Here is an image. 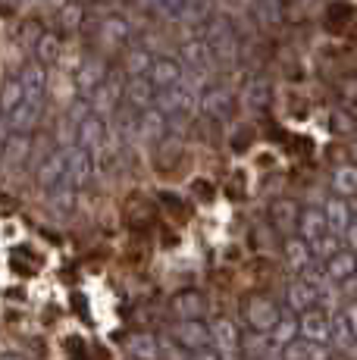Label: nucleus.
<instances>
[{"label":"nucleus","mask_w":357,"mask_h":360,"mask_svg":"<svg viewBox=\"0 0 357 360\" xmlns=\"http://www.w3.org/2000/svg\"><path fill=\"white\" fill-rule=\"evenodd\" d=\"M154 107L163 113V120L173 122V120H185V116H191V110L197 107V94L195 88L188 85V82H176V85L163 88V91H157L154 98Z\"/></svg>","instance_id":"f257e3e1"},{"label":"nucleus","mask_w":357,"mask_h":360,"mask_svg":"<svg viewBox=\"0 0 357 360\" xmlns=\"http://www.w3.org/2000/svg\"><path fill=\"white\" fill-rule=\"evenodd\" d=\"M107 138H110V129H107V120L98 113L88 110L79 122H75V148L88 150V154H98V150L107 148Z\"/></svg>","instance_id":"f03ea898"},{"label":"nucleus","mask_w":357,"mask_h":360,"mask_svg":"<svg viewBox=\"0 0 357 360\" xmlns=\"http://www.w3.org/2000/svg\"><path fill=\"white\" fill-rule=\"evenodd\" d=\"M329 320H332V316L323 307H311V310H304V314H298V338L326 345L329 342Z\"/></svg>","instance_id":"7ed1b4c3"},{"label":"nucleus","mask_w":357,"mask_h":360,"mask_svg":"<svg viewBox=\"0 0 357 360\" xmlns=\"http://www.w3.org/2000/svg\"><path fill=\"white\" fill-rule=\"evenodd\" d=\"M173 342L178 345L182 351H204L210 345V329L204 326L201 320H178L176 329H173Z\"/></svg>","instance_id":"20e7f679"},{"label":"nucleus","mask_w":357,"mask_h":360,"mask_svg":"<svg viewBox=\"0 0 357 360\" xmlns=\"http://www.w3.org/2000/svg\"><path fill=\"white\" fill-rule=\"evenodd\" d=\"M210 345H214V351L219 357H226V360H235L238 354V345H242V335H238V329H235V323L232 320H216L214 326H210Z\"/></svg>","instance_id":"39448f33"},{"label":"nucleus","mask_w":357,"mask_h":360,"mask_svg":"<svg viewBox=\"0 0 357 360\" xmlns=\"http://www.w3.org/2000/svg\"><path fill=\"white\" fill-rule=\"evenodd\" d=\"M323 219H326V229L332 235H342L351 223H357V213H354V200L345 198H329L326 207H323Z\"/></svg>","instance_id":"423d86ee"},{"label":"nucleus","mask_w":357,"mask_h":360,"mask_svg":"<svg viewBox=\"0 0 357 360\" xmlns=\"http://www.w3.org/2000/svg\"><path fill=\"white\" fill-rule=\"evenodd\" d=\"M197 103H201L204 116H210V120H229L235 113V94L229 88H207L197 98Z\"/></svg>","instance_id":"0eeeda50"},{"label":"nucleus","mask_w":357,"mask_h":360,"mask_svg":"<svg viewBox=\"0 0 357 360\" xmlns=\"http://www.w3.org/2000/svg\"><path fill=\"white\" fill-rule=\"evenodd\" d=\"M245 316H248V323H251L254 332H260V335H270L273 326H276V320H279V307L270 301V297H251Z\"/></svg>","instance_id":"6e6552de"},{"label":"nucleus","mask_w":357,"mask_h":360,"mask_svg":"<svg viewBox=\"0 0 357 360\" xmlns=\"http://www.w3.org/2000/svg\"><path fill=\"white\" fill-rule=\"evenodd\" d=\"M154 98H157V91L148 82V75H132V79L122 85V101H126L129 110H135V113L154 107Z\"/></svg>","instance_id":"1a4fd4ad"},{"label":"nucleus","mask_w":357,"mask_h":360,"mask_svg":"<svg viewBox=\"0 0 357 360\" xmlns=\"http://www.w3.org/2000/svg\"><path fill=\"white\" fill-rule=\"evenodd\" d=\"M63 176H66V148L60 150H51V154L41 160L38 166V185L44 191H53L63 185Z\"/></svg>","instance_id":"9d476101"},{"label":"nucleus","mask_w":357,"mask_h":360,"mask_svg":"<svg viewBox=\"0 0 357 360\" xmlns=\"http://www.w3.org/2000/svg\"><path fill=\"white\" fill-rule=\"evenodd\" d=\"M182 79H185V72L176 57H154V63L148 69V82L154 85V91H163V88L176 85Z\"/></svg>","instance_id":"9b49d317"},{"label":"nucleus","mask_w":357,"mask_h":360,"mask_svg":"<svg viewBox=\"0 0 357 360\" xmlns=\"http://www.w3.org/2000/svg\"><path fill=\"white\" fill-rule=\"evenodd\" d=\"M294 226H298V238L304 241V245H313V241L323 238V235L329 232L320 207H307V210H301L298 219H294Z\"/></svg>","instance_id":"f8f14e48"},{"label":"nucleus","mask_w":357,"mask_h":360,"mask_svg":"<svg viewBox=\"0 0 357 360\" xmlns=\"http://www.w3.org/2000/svg\"><path fill=\"white\" fill-rule=\"evenodd\" d=\"M332 351L326 345L317 342H304V338H292L283 345V360H329Z\"/></svg>","instance_id":"ddd939ff"},{"label":"nucleus","mask_w":357,"mask_h":360,"mask_svg":"<svg viewBox=\"0 0 357 360\" xmlns=\"http://www.w3.org/2000/svg\"><path fill=\"white\" fill-rule=\"evenodd\" d=\"M129 354L135 360H160L163 357V342L150 332H135L129 338Z\"/></svg>","instance_id":"4468645a"},{"label":"nucleus","mask_w":357,"mask_h":360,"mask_svg":"<svg viewBox=\"0 0 357 360\" xmlns=\"http://www.w3.org/2000/svg\"><path fill=\"white\" fill-rule=\"evenodd\" d=\"M323 273L329 276V279L339 285V282H345V279H351L354 276V251H335L329 260H323Z\"/></svg>","instance_id":"2eb2a0df"},{"label":"nucleus","mask_w":357,"mask_h":360,"mask_svg":"<svg viewBox=\"0 0 357 360\" xmlns=\"http://www.w3.org/2000/svg\"><path fill=\"white\" fill-rule=\"evenodd\" d=\"M285 297H288V310H292V314H304V310L317 307V292H313L304 279H294L292 285L285 288Z\"/></svg>","instance_id":"dca6fc26"},{"label":"nucleus","mask_w":357,"mask_h":360,"mask_svg":"<svg viewBox=\"0 0 357 360\" xmlns=\"http://www.w3.org/2000/svg\"><path fill=\"white\" fill-rule=\"evenodd\" d=\"M332 188H335V198L354 200V195H357V169L351 163L339 166V169L332 172Z\"/></svg>","instance_id":"f3484780"},{"label":"nucleus","mask_w":357,"mask_h":360,"mask_svg":"<svg viewBox=\"0 0 357 360\" xmlns=\"http://www.w3.org/2000/svg\"><path fill=\"white\" fill-rule=\"evenodd\" d=\"M254 16L264 25H279L285 19V0H254Z\"/></svg>","instance_id":"a211bd4d"},{"label":"nucleus","mask_w":357,"mask_h":360,"mask_svg":"<svg viewBox=\"0 0 357 360\" xmlns=\"http://www.w3.org/2000/svg\"><path fill=\"white\" fill-rule=\"evenodd\" d=\"M270 335L276 345H285V342H292V338H298V314L279 310V320H276V326H273Z\"/></svg>","instance_id":"6ab92c4d"},{"label":"nucleus","mask_w":357,"mask_h":360,"mask_svg":"<svg viewBox=\"0 0 357 360\" xmlns=\"http://www.w3.org/2000/svg\"><path fill=\"white\" fill-rule=\"evenodd\" d=\"M285 260H288V266H292L294 273H304V269L313 263L311 251H307V245H304L301 238H292V241L285 245Z\"/></svg>","instance_id":"aec40b11"},{"label":"nucleus","mask_w":357,"mask_h":360,"mask_svg":"<svg viewBox=\"0 0 357 360\" xmlns=\"http://www.w3.org/2000/svg\"><path fill=\"white\" fill-rule=\"evenodd\" d=\"M176 314L178 320H201L204 316V297L188 292V295H178L176 297Z\"/></svg>","instance_id":"412c9836"},{"label":"nucleus","mask_w":357,"mask_h":360,"mask_svg":"<svg viewBox=\"0 0 357 360\" xmlns=\"http://www.w3.org/2000/svg\"><path fill=\"white\" fill-rule=\"evenodd\" d=\"M107 75V69L98 63V60H88L85 66L79 69V88H85V91H94V88L100 85V79Z\"/></svg>","instance_id":"4be33fe9"},{"label":"nucleus","mask_w":357,"mask_h":360,"mask_svg":"<svg viewBox=\"0 0 357 360\" xmlns=\"http://www.w3.org/2000/svg\"><path fill=\"white\" fill-rule=\"evenodd\" d=\"M19 103H22V85H19V79H10L4 85V91H0V116L16 110Z\"/></svg>","instance_id":"5701e85b"},{"label":"nucleus","mask_w":357,"mask_h":360,"mask_svg":"<svg viewBox=\"0 0 357 360\" xmlns=\"http://www.w3.org/2000/svg\"><path fill=\"white\" fill-rule=\"evenodd\" d=\"M351 22H354V6L351 4H332L329 6V25H332L335 32L351 29Z\"/></svg>","instance_id":"b1692460"},{"label":"nucleus","mask_w":357,"mask_h":360,"mask_svg":"<svg viewBox=\"0 0 357 360\" xmlns=\"http://www.w3.org/2000/svg\"><path fill=\"white\" fill-rule=\"evenodd\" d=\"M25 154H29V138H25V135H16V131H10V138H6V144H4V157H6L10 163H19Z\"/></svg>","instance_id":"393cba45"},{"label":"nucleus","mask_w":357,"mask_h":360,"mask_svg":"<svg viewBox=\"0 0 357 360\" xmlns=\"http://www.w3.org/2000/svg\"><path fill=\"white\" fill-rule=\"evenodd\" d=\"M150 63H154V53L144 51V47H135V51L129 53V75H148Z\"/></svg>","instance_id":"a878e982"},{"label":"nucleus","mask_w":357,"mask_h":360,"mask_svg":"<svg viewBox=\"0 0 357 360\" xmlns=\"http://www.w3.org/2000/svg\"><path fill=\"white\" fill-rule=\"evenodd\" d=\"M57 47H60V38L57 34H44V38H38V60H53L57 57Z\"/></svg>","instance_id":"bb28decb"},{"label":"nucleus","mask_w":357,"mask_h":360,"mask_svg":"<svg viewBox=\"0 0 357 360\" xmlns=\"http://www.w3.org/2000/svg\"><path fill=\"white\" fill-rule=\"evenodd\" d=\"M273 217H276V223H279V226H292L294 219H298V217H294V207L288 204V200H285V204H276Z\"/></svg>","instance_id":"cd10ccee"},{"label":"nucleus","mask_w":357,"mask_h":360,"mask_svg":"<svg viewBox=\"0 0 357 360\" xmlns=\"http://www.w3.org/2000/svg\"><path fill=\"white\" fill-rule=\"evenodd\" d=\"M157 4H160V6H163V10H169V6H173V4H176V0H157Z\"/></svg>","instance_id":"c85d7f7f"}]
</instances>
